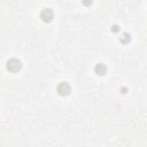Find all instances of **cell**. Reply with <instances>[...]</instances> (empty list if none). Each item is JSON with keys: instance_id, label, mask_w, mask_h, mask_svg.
<instances>
[{"instance_id": "obj_1", "label": "cell", "mask_w": 147, "mask_h": 147, "mask_svg": "<svg viewBox=\"0 0 147 147\" xmlns=\"http://www.w3.org/2000/svg\"><path fill=\"white\" fill-rule=\"evenodd\" d=\"M6 68L10 72H16V71H18L22 68V62L18 59H16V57L9 59L7 61V63H6Z\"/></svg>"}, {"instance_id": "obj_2", "label": "cell", "mask_w": 147, "mask_h": 147, "mask_svg": "<svg viewBox=\"0 0 147 147\" xmlns=\"http://www.w3.org/2000/svg\"><path fill=\"white\" fill-rule=\"evenodd\" d=\"M56 92H57L59 95H61V96H67V95L70 94L71 87H70V85H69L67 82H62V83H60V84L57 85Z\"/></svg>"}, {"instance_id": "obj_3", "label": "cell", "mask_w": 147, "mask_h": 147, "mask_svg": "<svg viewBox=\"0 0 147 147\" xmlns=\"http://www.w3.org/2000/svg\"><path fill=\"white\" fill-rule=\"evenodd\" d=\"M40 18L42 22L45 23H49L53 21L54 18V13L51 8H44L41 11H40Z\"/></svg>"}, {"instance_id": "obj_4", "label": "cell", "mask_w": 147, "mask_h": 147, "mask_svg": "<svg viewBox=\"0 0 147 147\" xmlns=\"http://www.w3.org/2000/svg\"><path fill=\"white\" fill-rule=\"evenodd\" d=\"M94 72L98 76H103L107 72V67L105 63H96L94 67Z\"/></svg>"}, {"instance_id": "obj_5", "label": "cell", "mask_w": 147, "mask_h": 147, "mask_svg": "<svg viewBox=\"0 0 147 147\" xmlns=\"http://www.w3.org/2000/svg\"><path fill=\"white\" fill-rule=\"evenodd\" d=\"M119 41L122 44H129L131 41V34L129 32H123L121 36H119Z\"/></svg>"}, {"instance_id": "obj_6", "label": "cell", "mask_w": 147, "mask_h": 147, "mask_svg": "<svg viewBox=\"0 0 147 147\" xmlns=\"http://www.w3.org/2000/svg\"><path fill=\"white\" fill-rule=\"evenodd\" d=\"M119 29H121V28H119L117 24H113L111 28H110V30H111L113 33H117V32H119Z\"/></svg>"}, {"instance_id": "obj_7", "label": "cell", "mask_w": 147, "mask_h": 147, "mask_svg": "<svg viewBox=\"0 0 147 147\" xmlns=\"http://www.w3.org/2000/svg\"><path fill=\"white\" fill-rule=\"evenodd\" d=\"M82 3H83V5H86V6H88V5H92V1H83Z\"/></svg>"}, {"instance_id": "obj_8", "label": "cell", "mask_w": 147, "mask_h": 147, "mask_svg": "<svg viewBox=\"0 0 147 147\" xmlns=\"http://www.w3.org/2000/svg\"><path fill=\"white\" fill-rule=\"evenodd\" d=\"M126 91H127V90H126V87H121V92H122L123 94H125V93H126Z\"/></svg>"}]
</instances>
